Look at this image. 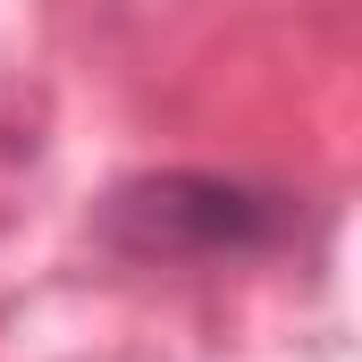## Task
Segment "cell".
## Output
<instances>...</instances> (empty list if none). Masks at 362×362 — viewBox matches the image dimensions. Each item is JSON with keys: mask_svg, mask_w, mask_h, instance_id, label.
Wrapping results in <instances>:
<instances>
[{"mask_svg": "<svg viewBox=\"0 0 362 362\" xmlns=\"http://www.w3.org/2000/svg\"><path fill=\"white\" fill-rule=\"evenodd\" d=\"M110 245L160 262V253H262L286 236V202L262 194V185H236V177H144V185H118L110 211H101Z\"/></svg>", "mask_w": 362, "mask_h": 362, "instance_id": "6da1fadb", "label": "cell"}]
</instances>
